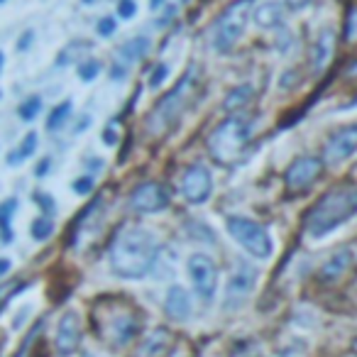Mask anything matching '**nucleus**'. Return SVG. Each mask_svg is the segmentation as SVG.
Returning <instances> with one entry per match:
<instances>
[{"label":"nucleus","mask_w":357,"mask_h":357,"mask_svg":"<svg viewBox=\"0 0 357 357\" xmlns=\"http://www.w3.org/2000/svg\"><path fill=\"white\" fill-rule=\"evenodd\" d=\"M284 3H287L289 8H294V10H301V8H306L311 0H284Z\"/></svg>","instance_id":"obj_34"},{"label":"nucleus","mask_w":357,"mask_h":357,"mask_svg":"<svg viewBox=\"0 0 357 357\" xmlns=\"http://www.w3.org/2000/svg\"><path fill=\"white\" fill-rule=\"evenodd\" d=\"M335 52V32L331 27L318 32L316 42H313V50H311V69L313 74H323L326 66L331 64V56Z\"/></svg>","instance_id":"obj_15"},{"label":"nucleus","mask_w":357,"mask_h":357,"mask_svg":"<svg viewBox=\"0 0 357 357\" xmlns=\"http://www.w3.org/2000/svg\"><path fill=\"white\" fill-rule=\"evenodd\" d=\"M252 96H255V91H252V86H238L235 91H230V96L225 98V110H238V108H245V105L252 100Z\"/></svg>","instance_id":"obj_21"},{"label":"nucleus","mask_w":357,"mask_h":357,"mask_svg":"<svg viewBox=\"0 0 357 357\" xmlns=\"http://www.w3.org/2000/svg\"><path fill=\"white\" fill-rule=\"evenodd\" d=\"M230 238L240 245L248 255L257 259H269L274 255V240L269 235V230L264 225H259L257 220L245 218V215H230L225 220Z\"/></svg>","instance_id":"obj_5"},{"label":"nucleus","mask_w":357,"mask_h":357,"mask_svg":"<svg viewBox=\"0 0 357 357\" xmlns=\"http://www.w3.org/2000/svg\"><path fill=\"white\" fill-rule=\"evenodd\" d=\"M323 164L318 157H301L287 169V186L289 189H306L321 174Z\"/></svg>","instance_id":"obj_13"},{"label":"nucleus","mask_w":357,"mask_h":357,"mask_svg":"<svg viewBox=\"0 0 357 357\" xmlns=\"http://www.w3.org/2000/svg\"><path fill=\"white\" fill-rule=\"evenodd\" d=\"M164 3H167V0H149V6L152 8H159V6H164Z\"/></svg>","instance_id":"obj_38"},{"label":"nucleus","mask_w":357,"mask_h":357,"mask_svg":"<svg viewBox=\"0 0 357 357\" xmlns=\"http://www.w3.org/2000/svg\"><path fill=\"white\" fill-rule=\"evenodd\" d=\"M352 264V252L350 250H337V252H333L331 257L326 259V262L321 264V269H318V279L326 284H335L340 282L342 277H345V272L350 269Z\"/></svg>","instance_id":"obj_16"},{"label":"nucleus","mask_w":357,"mask_h":357,"mask_svg":"<svg viewBox=\"0 0 357 357\" xmlns=\"http://www.w3.org/2000/svg\"><path fill=\"white\" fill-rule=\"evenodd\" d=\"M186 272L194 284V291L204 303H211L218 294V267L215 262L204 252H194L186 259Z\"/></svg>","instance_id":"obj_7"},{"label":"nucleus","mask_w":357,"mask_h":357,"mask_svg":"<svg viewBox=\"0 0 357 357\" xmlns=\"http://www.w3.org/2000/svg\"><path fill=\"white\" fill-rule=\"evenodd\" d=\"M257 284V269L252 264H238L225 284V308H238L245 303V298L255 291Z\"/></svg>","instance_id":"obj_10"},{"label":"nucleus","mask_w":357,"mask_h":357,"mask_svg":"<svg viewBox=\"0 0 357 357\" xmlns=\"http://www.w3.org/2000/svg\"><path fill=\"white\" fill-rule=\"evenodd\" d=\"M50 159H42V162H40V169H37V176H42V174H47V172H50Z\"/></svg>","instance_id":"obj_36"},{"label":"nucleus","mask_w":357,"mask_h":357,"mask_svg":"<svg viewBox=\"0 0 357 357\" xmlns=\"http://www.w3.org/2000/svg\"><path fill=\"white\" fill-rule=\"evenodd\" d=\"M167 74H169V69L164 64H159L157 69L152 71V76H149V86H152V89H159V86H162V81L167 79Z\"/></svg>","instance_id":"obj_28"},{"label":"nucleus","mask_w":357,"mask_h":357,"mask_svg":"<svg viewBox=\"0 0 357 357\" xmlns=\"http://www.w3.org/2000/svg\"><path fill=\"white\" fill-rule=\"evenodd\" d=\"M350 74H357V61H355V64L350 66Z\"/></svg>","instance_id":"obj_39"},{"label":"nucleus","mask_w":357,"mask_h":357,"mask_svg":"<svg viewBox=\"0 0 357 357\" xmlns=\"http://www.w3.org/2000/svg\"><path fill=\"white\" fill-rule=\"evenodd\" d=\"M284 17H287V10H284V6L279 0H267V3H262V6L255 10V22H257V27H262V30H274V27H279L284 22Z\"/></svg>","instance_id":"obj_18"},{"label":"nucleus","mask_w":357,"mask_h":357,"mask_svg":"<svg viewBox=\"0 0 357 357\" xmlns=\"http://www.w3.org/2000/svg\"><path fill=\"white\" fill-rule=\"evenodd\" d=\"M40 108H42V100L37 98V96H32V98H27L25 103L20 105V118L22 120H35L37 118V113H40Z\"/></svg>","instance_id":"obj_25"},{"label":"nucleus","mask_w":357,"mask_h":357,"mask_svg":"<svg viewBox=\"0 0 357 357\" xmlns=\"http://www.w3.org/2000/svg\"><path fill=\"white\" fill-rule=\"evenodd\" d=\"M169 206V194L157 181H144L130 196V208L137 213H157Z\"/></svg>","instance_id":"obj_11"},{"label":"nucleus","mask_w":357,"mask_h":357,"mask_svg":"<svg viewBox=\"0 0 357 357\" xmlns=\"http://www.w3.org/2000/svg\"><path fill=\"white\" fill-rule=\"evenodd\" d=\"M35 201H37V204H40V208H42V211H47V213H54V204H52L50 196H45V194H35Z\"/></svg>","instance_id":"obj_31"},{"label":"nucleus","mask_w":357,"mask_h":357,"mask_svg":"<svg viewBox=\"0 0 357 357\" xmlns=\"http://www.w3.org/2000/svg\"><path fill=\"white\" fill-rule=\"evenodd\" d=\"M17 211V201L15 199H8L6 204H0V240L3 243H10L13 240V230H10V218L13 213Z\"/></svg>","instance_id":"obj_20"},{"label":"nucleus","mask_w":357,"mask_h":357,"mask_svg":"<svg viewBox=\"0 0 357 357\" xmlns=\"http://www.w3.org/2000/svg\"><path fill=\"white\" fill-rule=\"evenodd\" d=\"M52 233H54V223L50 218H37L32 223V238L35 240H47Z\"/></svg>","instance_id":"obj_24"},{"label":"nucleus","mask_w":357,"mask_h":357,"mask_svg":"<svg viewBox=\"0 0 357 357\" xmlns=\"http://www.w3.org/2000/svg\"><path fill=\"white\" fill-rule=\"evenodd\" d=\"M69 115H71V100H64V103H59L50 113V118H47V130H50V132L61 130L66 125V120H69Z\"/></svg>","instance_id":"obj_23"},{"label":"nucleus","mask_w":357,"mask_h":357,"mask_svg":"<svg viewBox=\"0 0 357 357\" xmlns=\"http://www.w3.org/2000/svg\"><path fill=\"white\" fill-rule=\"evenodd\" d=\"M252 139V123L245 115H230L225 118L208 137V152L215 162L233 164L243 154V149Z\"/></svg>","instance_id":"obj_4"},{"label":"nucleus","mask_w":357,"mask_h":357,"mask_svg":"<svg viewBox=\"0 0 357 357\" xmlns=\"http://www.w3.org/2000/svg\"><path fill=\"white\" fill-rule=\"evenodd\" d=\"M98 71H100L98 61H84V64L79 66V76L84 81H93L96 76H98Z\"/></svg>","instance_id":"obj_26"},{"label":"nucleus","mask_w":357,"mask_h":357,"mask_svg":"<svg viewBox=\"0 0 357 357\" xmlns=\"http://www.w3.org/2000/svg\"><path fill=\"white\" fill-rule=\"evenodd\" d=\"M103 142H105V144H115V142H118V135H115V130H113V128H108V130L103 132Z\"/></svg>","instance_id":"obj_33"},{"label":"nucleus","mask_w":357,"mask_h":357,"mask_svg":"<svg viewBox=\"0 0 357 357\" xmlns=\"http://www.w3.org/2000/svg\"><path fill=\"white\" fill-rule=\"evenodd\" d=\"M201 89V74L196 66H191L189 71L184 74V79L178 81L167 96L157 103V108L152 110L149 115V132L159 135V132H167L169 128L178 123V118L186 113L191 103H194L196 93Z\"/></svg>","instance_id":"obj_3"},{"label":"nucleus","mask_w":357,"mask_h":357,"mask_svg":"<svg viewBox=\"0 0 357 357\" xmlns=\"http://www.w3.org/2000/svg\"><path fill=\"white\" fill-rule=\"evenodd\" d=\"M352 350H355V352H357V340H355V342H352Z\"/></svg>","instance_id":"obj_41"},{"label":"nucleus","mask_w":357,"mask_h":357,"mask_svg":"<svg viewBox=\"0 0 357 357\" xmlns=\"http://www.w3.org/2000/svg\"><path fill=\"white\" fill-rule=\"evenodd\" d=\"M56 352L59 355H74L81 345V318L76 311H66L56 326Z\"/></svg>","instance_id":"obj_12"},{"label":"nucleus","mask_w":357,"mask_h":357,"mask_svg":"<svg viewBox=\"0 0 357 357\" xmlns=\"http://www.w3.org/2000/svg\"><path fill=\"white\" fill-rule=\"evenodd\" d=\"M0 69H3V52H0Z\"/></svg>","instance_id":"obj_40"},{"label":"nucleus","mask_w":357,"mask_h":357,"mask_svg":"<svg viewBox=\"0 0 357 357\" xmlns=\"http://www.w3.org/2000/svg\"><path fill=\"white\" fill-rule=\"evenodd\" d=\"M164 311H167V316L172 321H189L191 313H194V303H191L189 291L184 287H178V284L169 287L167 298H164Z\"/></svg>","instance_id":"obj_14"},{"label":"nucleus","mask_w":357,"mask_h":357,"mask_svg":"<svg viewBox=\"0 0 357 357\" xmlns=\"http://www.w3.org/2000/svg\"><path fill=\"white\" fill-rule=\"evenodd\" d=\"M135 333H137V321H135V316H130L128 311H120L110 318L105 335H108L115 345H128L135 337Z\"/></svg>","instance_id":"obj_17"},{"label":"nucleus","mask_w":357,"mask_h":357,"mask_svg":"<svg viewBox=\"0 0 357 357\" xmlns=\"http://www.w3.org/2000/svg\"><path fill=\"white\" fill-rule=\"evenodd\" d=\"M181 196H184L186 204H206L213 194V176H211V169L204 164H191L189 169L181 176Z\"/></svg>","instance_id":"obj_8"},{"label":"nucleus","mask_w":357,"mask_h":357,"mask_svg":"<svg viewBox=\"0 0 357 357\" xmlns=\"http://www.w3.org/2000/svg\"><path fill=\"white\" fill-rule=\"evenodd\" d=\"M135 13H137V3H135V0H120L118 3V15L123 17V20L135 17Z\"/></svg>","instance_id":"obj_27"},{"label":"nucleus","mask_w":357,"mask_h":357,"mask_svg":"<svg viewBox=\"0 0 357 357\" xmlns=\"http://www.w3.org/2000/svg\"><path fill=\"white\" fill-rule=\"evenodd\" d=\"M30 42H32V32H25V35H22V42H20V50H27Z\"/></svg>","instance_id":"obj_37"},{"label":"nucleus","mask_w":357,"mask_h":357,"mask_svg":"<svg viewBox=\"0 0 357 357\" xmlns=\"http://www.w3.org/2000/svg\"><path fill=\"white\" fill-rule=\"evenodd\" d=\"M252 0H235L233 6L218 17L213 27V50L218 54H228L238 47L240 37L245 35Z\"/></svg>","instance_id":"obj_6"},{"label":"nucleus","mask_w":357,"mask_h":357,"mask_svg":"<svg viewBox=\"0 0 357 357\" xmlns=\"http://www.w3.org/2000/svg\"><path fill=\"white\" fill-rule=\"evenodd\" d=\"M93 189V178L91 176H81L74 181V191L76 194H89V191Z\"/></svg>","instance_id":"obj_29"},{"label":"nucleus","mask_w":357,"mask_h":357,"mask_svg":"<svg viewBox=\"0 0 357 357\" xmlns=\"http://www.w3.org/2000/svg\"><path fill=\"white\" fill-rule=\"evenodd\" d=\"M357 215V186H337L328 191L306 218V235L321 240Z\"/></svg>","instance_id":"obj_2"},{"label":"nucleus","mask_w":357,"mask_h":357,"mask_svg":"<svg viewBox=\"0 0 357 357\" xmlns=\"http://www.w3.org/2000/svg\"><path fill=\"white\" fill-rule=\"evenodd\" d=\"M8 272H10V259L0 257V277H3V274H8Z\"/></svg>","instance_id":"obj_35"},{"label":"nucleus","mask_w":357,"mask_h":357,"mask_svg":"<svg viewBox=\"0 0 357 357\" xmlns=\"http://www.w3.org/2000/svg\"><path fill=\"white\" fill-rule=\"evenodd\" d=\"M113 32H115V20L113 17H103V20L98 22V35L110 37Z\"/></svg>","instance_id":"obj_30"},{"label":"nucleus","mask_w":357,"mask_h":357,"mask_svg":"<svg viewBox=\"0 0 357 357\" xmlns=\"http://www.w3.org/2000/svg\"><path fill=\"white\" fill-rule=\"evenodd\" d=\"M347 40H357V10H352L350 22H347Z\"/></svg>","instance_id":"obj_32"},{"label":"nucleus","mask_w":357,"mask_h":357,"mask_svg":"<svg viewBox=\"0 0 357 357\" xmlns=\"http://www.w3.org/2000/svg\"><path fill=\"white\" fill-rule=\"evenodd\" d=\"M0 3H3V0H0Z\"/></svg>","instance_id":"obj_42"},{"label":"nucleus","mask_w":357,"mask_h":357,"mask_svg":"<svg viewBox=\"0 0 357 357\" xmlns=\"http://www.w3.org/2000/svg\"><path fill=\"white\" fill-rule=\"evenodd\" d=\"M147 50H149V40L147 37H132L130 42H125L123 47H120V64H132V61H139L144 54H147Z\"/></svg>","instance_id":"obj_19"},{"label":"nucleus","mask_w":357,"mask_h":357,"mask_svg":"<svg viewBox=\"0 0 357 357\" xmlns=\"http://www.w3.org/2000/svg\"><path fill=\"white\" fill-rule=\"evenodd\" d=\"M37 149V132H30L25 139L20 142V147L17 149H13L10 154H8V164L10 167H15V164H20V162H25L27 157H30L32 152Z\"/></svg>","instance_id":"obj_22"},{"label":"nucleus","mask_w":357,"mask_h":357,"mask_svg":"<svg viewBox=\"0 0 357 357\" xmlns=\"http://www.w3.org/2000/svg\"><path fill=\"white\" fill-rule=\"evenodd\" d=\"M157 262V238L152 230L130 225L110 243V267L123 279H142Z\"/></svg>","instance_id":"obj_1"},{"label":"nucleus","mask_w":357,"mask_h":357,"mask_svg":"<svg viewBox=\"0 0 357 357\" xmlns=\"http://www.w3.org/2000/svg\"><path fill=\"white\" fill-rule=\"evenodd\" d=\"M357 154V125H347L333 132L323 147V162L328 167H340Z\"/></svg>","instance_id":"obj_9"}]
</instances>
